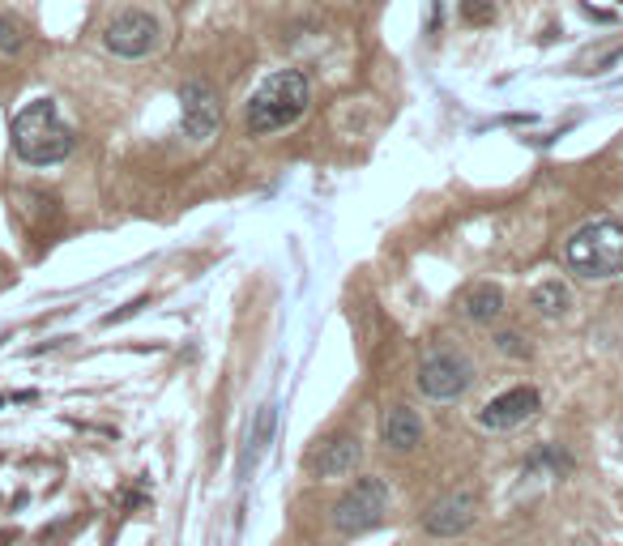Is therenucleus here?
<instances>
[{
	"label": "nucleus",
	"instance_id": "1",
	"mask_svg": "<svg viewBox=\"0 0 623 546\" xmlns=\"http://www.w3.org/2000/svg\"><path fill=\"white\" fill-rule=\"evenodd\" d=\"M13 150L30 167H52L73 154V128L60 120L52 99H35L13 116Z\"/></svg>",
	"mask_w": 623,
	"mask_h": 546
},
{
	"label": "nucleus",
	"instance_id": "2",
	"mask_svg": "<svg viewBox=\"0 0 623 546\" xmlns=\"http://www.w3.org/2000/svg\"><path fill=\"white\" fill-rule=\"evenodd\" d=\"M312 103V86L299 69H282L274 77H265L261 90L252 94L248 103V133H278V128H291Z\"/></svg>",
	"mask_w": 623,
	"mask_h": 546
},
{
	"label": "nucleus",
	"instance_id": "3",
	"mask_svg": "<svg viewBox=\"0 0 623 546\" xmlns=\"http://www.w3.org/2000/svg\"><path fill=\"white\" fill-rule=\"evenodd\" d=\"M568 265L589 282H611L623 273V222L598 218L568 239Z\"/></svg>",
	"mask_w": 623,
	"mask_h": 546
},
{
	"label": "nucleus",
	"instance_id": "4",
	"mask_svg": "<svg viewBox=\"0 0 623 546\" xmlns=\"http://www.w3.org/2000/svg\"><path fill=\"white\" fill-rule=\"evenodd\" d=\"M385 512H389V487L380 483V478H363V483H355V491H346L338 500L333 525H338L342 534H363V529L385 521Z\"/></svg>",
	"mask_w": 623,
	"mask_h": 546
},
{
	"label": "nucleus",
	"instance_id": "5",
	"mask_svg": "<svg viewBox=\"0 0 623 546\" xmlns=\"http://www.w3.org/2000/svg\"><path fill=\"white\" fill-rule=\"evenodd\" d=\"M474 380V363L466 355H457V350H431L419 367V389L427 397H461L470 389Z\"/></svg>",
	"mask_w": 623,
	"mask_h": 546
},
{
	"label": "nucleus",
	"instance_id": "6",
	"mask_svg": "<svg viewBox=\"0 0 623 546\" xmlns=\"http://www.w3.org/2000/svg\"><path fill=\"white\" fill-rule=\"evenodd\" d=\"M158 35H163L158 18H150L146 9H129V13H120V18L107 26L103 43H107V52H116L124 60H141V56H150L158 47Z\"/></svg>",
	"mask_w": 623,
	"mask_h": 546
},
{
	"label": "nucleus",
	"instance_id": "7",
	"mask_svg": "<svg viewBox=\"0 0 623 546\" xmlns=\"http://www.w3.org/2000/svg\"><path fill=\"white\" fill-rule=\"evenodd\" d=\"M180 116H184V133L193 141H210L222 124V107H218V90L210 82H193L180 86Z\"/></svg>",
	"mask_w": 623,
	"mask_h": 546
},
{
	"label": "nucleus",
	"instance_id": "8",
	"mask_svg": "<svg viewBox=\"0 0 623 546\" xmlns=\"http://www.w3.org/2000/svg\"><path fill=\"white\" fill-rule=\"evenodd\" d=\"M534 410H538V389H508L495 401H487L483 414H478V423L491 427V431H508V427L530 419Z\"/></svg>",
	"mask_w": 623,
	"mask_h": 546
},
{
	"label": "nucleus",
	"instance_id": "9",
	"mask_svg": "<svg viewBox=\"0 0 623 546\" xmlns=\"http://www.w3.org/2000/svg\"><path fill=\"white\" fill-rule=\"evenodd\" d=\"M474 521V495H444V500L427 512V529L431 534H461Z\"/></svg>",
	"mask_w": 623,
	"mask_h": 546
},
{
	"label": "nucleus",
	"instance_id": "10",
	"mask_svg": "<svg viewBox=\"0 0 623 546\" xmlns=\"http://www.w3.org/2000/svg\"><path fill=\"white\" fill-rule=\"evenodd\" d=\"M380 436H385L389 448H397V453H406V448H414L423 440V423H419V414L406 410V406H397L385 414V423H380Z\"/></svg>",
	"mask_w": 623,
	"mask_h": 546
},
{
	"label": "nucleus",
	"instance_id": "11",
	"mask_svg": "<svg viewBox=\"0 0 623 546\" xmlns=\"http://www.w3.org/2000/svg\"><path fill=\"white\" fill-rule=\"evenodd\" d=\"M359 440H350V436H338V440H329V444H321V453L312 457V465L321 474H350L359 465Z\"/></svg>",
	"mask_w": 623,
	"mask_h": 546
},
{
	"label": "nucleus",
	"instance_id": "12",
	"mask_svg": "<svg viewBox=\"0 0 623 546\" xmlns=\"http://www.w3.org/2000/svg\"><path fill=\"white\" fill-rule=\"evenodd\" d=\"M461 308H466L470 320L483 325V320H495L504 312V291H500V286H491V282H478V286H470V291H466Z\"/></svg>",
	"mask_w": 623,
	"mask_h": 546
},
{
	"label": "nucleus",
	"instance_id": "13",
	"mask_svg": "<svg viewBox=\"0 0 623 546\" xmlns=\"http://www.w3.org/2000/svg\"><path fill=\"white\" fill-rule=\"evenodd\" d=\"M530 303H534V308H538L542 316H564V312H568V303H572V295H568V286H564V282H542V286H534Z\"/></svg>",
	"mask_w": 623,
	"mask_h": 546
},
{
	"label": "nucleus",
	"instance_id": "14",
	"mask_svg": "<svg viewBox=\"0 0 623 546\" xmlns=\"http://www.w3.org/2000/svg\"><path fill=\"white\" fill-rule=\"evenodd\" d=\"M457 9H461V22L470 26H487L495 18V0H457Z\"/></svg>",
	"mask_w": 623,
	"mask_h": 546
},
{
	"label": "nucleus",
	"instance_id": "15",
	"mask_svg": "<svg viewBox=\"0 0 623 546\" xmlns=\"http://www.w3.org/2000/svg\"><path fill=\"white\" fill-rule=\"evenodd\" d=\"M18 47H22V30H18V22L0 18V52H18Z\"/></svg>",
	"mask_w": 623,
	"mask_h": 546
},
{
	"label": "nucleus",
	"instance_id": "16",
	"mask_svg": "<svg viewBox=\"0 0 623 546\" xmlns=\"http://www.w3.org/2000/svg\"><path fill=\"white\" fill-rule=\"evenodd\" d=\"M500 350H504V355H513V359H525V355H530V346H525L517 333H500Z\"/></svg>",
	"mask_w": 623,
	"mask_h": 546
},
{
	"label": "nucleus",
	"instance_id": "17",
	"mask_svg": "<svg viewBox=\"0 0 623 546\" xmlns=\"http://www.w3.org/2000/svg\"><path fill=\"white\" fill-rule=\"evenodd\" d=\"M0 406H5V393H0Z\"/></svg>",
	"mask_w": 623,
	"mask_h": 546
}]
</instances>
